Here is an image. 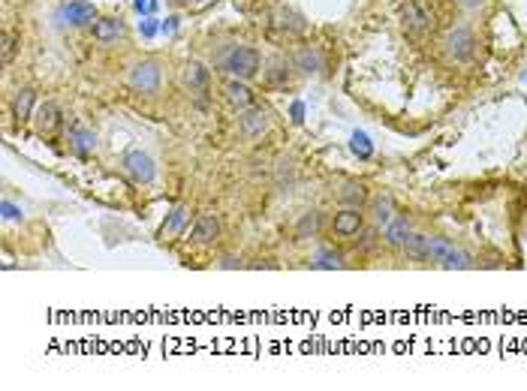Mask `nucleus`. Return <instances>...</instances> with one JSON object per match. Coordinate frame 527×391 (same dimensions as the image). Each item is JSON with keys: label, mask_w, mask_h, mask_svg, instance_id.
I'll return each mask as SVG.
<instances>
[{"label": "nucleus", "mask_w": 527, "mask_h": 391, "mask_svg": "<svg viewBox=\"0 0 527 391\" xmlns=\"http://www.w3.org/2000/svg\"><path fill=\"white\" fill-rule=\"evenodd\" d=\"M422 259H431V262H437L446 271H467V268H473V259L464 253L461 247H455L452 241H446V238H428V235H425Z\"/></svg>", "instance_id": "obj_1"}, {"label": "nucleus", "mask_w": 527, "mask_h": 391, "mask_svg": "<svg viewBox=\"0 0 527 391\" xmlns=\"http://www.w3.org/2000/svg\"><path fill=\"white\" fill-rule=\"evenodd\" d=\"M220 69L235 78H253L259 73V52L250 45H235L220 57Z\"/></svg>", "instance_id": "obj_2"}, {"label": "nucleus", "mask_w": 527, "mask_h": 391, "mask_svg": "<svg viewBox=\"0 0 527 391\" xmlns=\"http://www.w3.org/2000/svg\"><path fill=\"white\" fill-rule=\"evenodd\" d=\"M476 34L470 27H452L449 34L443 36V52H446V57L449 60H455V64H467V60H473V55H476Z\"/></svg>", "instance_id": "obj_3"}, {"label": "nucleus", "mask_w": 527, "mask_h": 391, "mask_svg": "<svg viewBox=\"0 0 527 391\" xmlns=\"http://www.w3.org/2000/svg\"><path fill=\"white\" fill-rule=\"evenodd\" d=\"M130 87L136 94H145V97H154L160 85H163V69H160L157 60H139V64L130 69Z\"/></svg>", "instance_id": "obj_4"}, {"label": "nucleus", "mask_w": 527, "mask_h": 391, "mask_svg": "<svg viewBox=\"0 0 527 391\" xmlns=\"http://www.w3.org/2000/svg\"><path fill=\"white\" fill-rule=\"evenodd\" d=\"M121 166H124V172L136 180V184H151L157 175V166H154V159H151L145 150H139V148H130L124 159H121Z\"/></svg>", "instance_id": "obj_5"}, {"label": "nucleus", "mask_w": 527, "mask_h": 391, "mask_svg": "<svg viewBox=\"0 0 527 391\" xmlns=\"http://www.w3.org/2000/svg\"><path fill=\"white\" fill-rule=\"evenodd\" d=\"M60 24H69V27H88L97 22V6L88 3V0H69V3L60 6Z\"/></svg>", "instance_id": "obj_6"}, {"label": "nucleus", "mask_w": 527, "mask_h": 391, "mask_svg": "<svg viewBox=\"0 0 527 391\" xmlns=\"http://www.w3.org/2000/svg\"><path fill=\"white\" fill-rule=\"evenodd\" d=\"M238 127H241V136L245 138H259L268 129V115L256 106H247V108H241Z\"/></svg>", "instance_id": "obj_7"}, {"label": "nucleus", "mask_w": 527, "mask_h": 391, "mask_svg": "<svg viewBox=\"0 0 527 391\" xmlns=\"http://www.w3.org/2000/svg\"><path fill=\"white\" fill-rule=\"evenodd\" d=\"M334 235H341V238H353V235H359L362 229H364V214L359 208H347V211H341V214H334Z\"/></svg>", "instance_id": "obj_8"}, {"label": "nucleus", "mask_w": 527, "mask_h": 391, "mask_svg": "<svg viewBox=\"0 0 527 391\" xmlns=\"http://www.w3.org/2000/svg\"><path fill=\"white\" fill-rule=\"evenodd\" d=\"M34 124H36V133L39 136H48V133H55L57 124H60V108L55 103H43L34 112Z\"/></svg>", "instance_id": "obj_9"}, {"label": "nucleus", "mask_w": 527, "mask_h": 391, "mask_svg": "<svg viewBox=\"0 0 527 391\" xmlns=\"http://www.w3.org/2000/svg\"><path fill=\"white\" fill-rule=\"evenodd\" d=\"M220 235V220L217 217H208V214H202L196 223H193V232H190V238H193V244H211Z\"/></svg>", "instance_id": "obj_10"}, {"label": "nucleus", "mask_w": 527, "mask_h": 391, "mask_svg": "<svg viewBox=\"0 0 527 391\" xmlns=\"http://www.w3.org/2000/svg\"><path fill=\"white\" fill-rule=\"evenodd\" d=\"M124 36V22L121 18H97L94 22V39L97 43H118Z\"/></svg>", "instance_id": "obj_11"}, {"label": "nucleus", "mask_w": 527, "mask_h": 391, "mask_svg": "<svg viewBox=\"0 0 527 391\" xmlns=\"http://www.w3.org/2000/svg\"><path fill=\"white\" fill-rule=\"evenodd\" d=\"M223 94H226V99H229V103L235 106V108L253 106V94H250V87L245 85V78H232V82H226Z\"/></svg>", "instance_id": "obj_12"}, {"label": "nucleus", "mask_w": 527, "mask_h": 391, "mask_svg": "<svg viewBox=\"0 0 527 391\" xmlns=\"http://www.w3.org/2000/svg\"><path fill=\"white\" fill-rule=\"evenodd\" d=\"M69 148H73L78 157H88L90 150L97 148V136L90 133V129H85V127L76 124L73 129H69Z\"/></svg>", "instance_id": "obj_13"}, {"label": "nucleus", "mask_w": 527, "mask_h": 391, "mask_svg": "<svg viewBox=\"0 0 527 391\" xmlns=\"http://www.w3.org/2000/svg\"><path fill=\"white\" fill-rule=\"evenodd\" d=\"M292 64H296V69H299V73H305V76L322 73V55L317 52V48H301Z\"/></svg>", "instance_id": "obj_14"}, {"label": "nucleus", "mask_w": 527, "mask_h": 391, "mask_svg": "<svg viewBox=\"0 0 527 391\" xmlns=\"http://www.w3.org/2000/svg\"><path fill=\"white\" fill-rule=\"evenodd\" d=\"M34 103H36V90L34 87H22L15 94L13 99V115L18 120H27V118H34Z\"/></svg>", "instance_id": "obj_15"}, {"label": "nucleus", "mask_w": 527, "mask_h": 391, "mask_svg": "<svg viewBox=\"0 0 527 391\" xmlns=\"http://www.w3.org/2000/svg\"><path fill=\"white\" fill-rule=\"evenodd\" d=\"M404 22H407L410 30H416V34H422V30L431 27V15L425 13V9L419 3H407L404 6Z\"/></svg>", "instance_id": "obj_16"}, {"label": "nucleus", "mask_w": 527, "mask_h": 391, "mask_svg": "<svg viewBox=\"0 0 527 391\" xmlns=\"http://www.w3.org/2000/svg\"><path fill=\"white\" fill-rule=\"evenodd\" d=\"M371 217H374V223L386 229L392 220H395V208H392V199L389 196H377L371 202Z\"/></svg>", "instance_id": "obj_17"}, {"label": "nucleus", "mask_w": 527, "mask_h": 391, "mask_svg": "<svg viewBox=\"0 0 527 391\" xmlns=\"http://www.w3.org/2000/svg\"><path fill=\"white\" fill-rule=\"evenodd\" d=\"M407 235H410V226L407 223H404V220H398V217H395L392 220V223L386 226V232H383V238H386V244L389 247H404V241H407Z\"/></svg>", "instance_id": "obj_18"}, {"label": "nucleus", "mask_w": 527, "mask_h": 391, "mask_svg": "<svg viewBox=\"0 0 527 391\" xmlns=\"http://www.w3.org/2000/svg\"><path fill=\"white\" fill-rule=\"evenodd\" d=\"M350 150H353V154H356L359 159H371V157H374V142L368 138V133L356 129V133L350 136Z\"/></svg>", "instance_id": "obj_19"}, {"label": "nucleus", "mask_w": 527, "mask_h": 391, "mask_svg": "<svg viewBox=\"0 0 527 391\" xmlns=\"http://www.w3.org/2000/svg\"><path fill=\"white\" fill-rule=\"evenodd\" d=\"M184 85L193 87V90H202V87L208 85V69L202 66V64H187V69H184Z\"/></svg>", "instance_id": "obj_20"}, {"label": "nucleus", "mask_w": 527, "mask_h": 391, "mask_svg": "<svg viewBox=\"0 0 527 391\" xmlns=\"http://www.w3.org/2000/svg\"><path fill=\"white\" fill-rule=\"evenodd\" d=\"M187 208H175L172 214L166 217V223H163V229H160V235H178L181 229H184V223H187Z\"/></svg>", "instance_id": "obj_21"}, {"label": "nucleus", "mask_w": 527, "mask_h": 391, "mask_svg": "<svg viewBox=\"0 0 527 391\" xmlns=\"http://www.w3.org/2000/svg\"><path fill=\"white\" fill-rule=\"evenodd\" d=\"M313 268L334 271V268H343V259H341V253H331V250H320L317 259H313Z\"/></svg>", "instance_id": "obj_22"}, {"label": "nucleus", "mask_w": 527, "mask_h": 391, "mask_svg": "<svg viewBox=\"0 0 527 391\" xmlns=\"http://www.w3.org/2000/svg\"><path fill=\"white\" fill-rule=\"evenodd\" d=\"M364 196H368V193H364L362 184H347V187H343V193H341V199H343V202H347L350 208H362Z\"/></svg>", "instance_id": "obj_23"}, {"label": "nucleus", "mask_w": 527, "mask_h": 391, "mask_svg": "<svg viewBox=\"0 0 527 391\" xmlns=\"http://www.w3.org/2000/svg\"><path fill=\"white\" fill-rule=\"evenodd\" d=\"M278 27L289 30V34H301L305 22H301V15H296V13H278Z\"/></svg>", "instance_id": "obj_24"}, {"label": "nucleus", "mask_w": 527, "mask_h": 391, "mask_svg": "<svg viewBox=\"0 0 527 391\" xmlns=\"http://www.w3.org/2000/svg\"><path fill=\"white\" fill-rule=\"evenodd\" d=\"M0 214H4L6 223H22V220H25V211L18 208L15 202H9V199H4V202H0Z\"/></svg>", "instance_id": "obj_25"}, {"label": "nucleus", "mask_w": 527, "mask_h": 391, "mask_svg": "<svg viewBox=\"0 0 527 391\" xmlns=\"http://www.w3.org/2000/svg\"><path fill=\"white\" fill-rule=\"evenodd\" d=\"M317 226H320V214H305L301 217V223H299V238H308V235H313L317 232Z\"/></svg>", "instance_id": "obj_26"}, {"label": "nucleus", "mask_w": 527, "mask_h": 391, "mask_svg": "<svg viewBox=\"0 0 527 391\" xmlns=\"http://www.w3.org/2000/svg\"><path fill=\"white\" fill-rule=\"evenodd\" d=\"M139 34L145 36V39L157 36V34H160V22H157L154 15H142V22H139Z\"/></svg>", "instance_id": "obj_27"}, {"label": "nucleus", "mask_w": 527, "mask_h": 391, "mask_svg": "<svg viewBox=\"0 0 527 391\" xmlns=\"http://www.w3.org/2000/svg\"><path fill=\"white\" fill-rule=\"evenodd\" d=\"M133 6H136V13L142 15H151L157 9V0H133Z\"/></svg>", "instance_id": "obj_28"}, {"label": "nucleus", "mask_w": 527, "mask_h": 391, "mask_svg": "<svg viewBox=\"0 0 527 391\" xmlns=\"http://www.w3.org/2000/svg\"><path fill=\"white\" fill-rule=\"evenodd\" d=\"M455 3H458L461 9H467V13H476V9H482L488 0H455Z\"/></svg>", "instance_id": "obj_29"}, {"label": "nucleus", "mask_w": 527, "mask_h": 391, "mask_svg": "<svg viewBox=\"0 0 527 391\" xmlns=\"http://www.w3.org/2000/svg\"><path fill=\"white\" fill-rule=\"evenodd\" d=\"M289 115H292V120H296V124H301V120H305V103H292V108H289Z\"/></svg>", "instance_id": "obj_30"}, {"label": "nucleus", "mask_w": 527, "mask_h": 391, "mask_svg": "<svg viewBox=\"0 0 527 391\" xmlns=\"http://www.w3.org/2000/svg\"><path fill=\"white\" fill-rule=\"evenodd\" d=\"M175 27H178V18L172 15V18H166V22L160 24V34H175Z\"/></svg>", "instance_id": "obj_31"}, {"label": "nucleus", "mask_w": 527, "mask_h": 391, "mask_svg": "<svg viewBox=\"0 0 527 391\" xmlns=\"http://www.w3.org/2000/svg\"><path fill=\"white\" fill-rule=\"evenodd\" d=\"M235 265H241L238 259H232V256H226V259H223V268H235Z\"/></svg>", "instance_id": "obj_32"}, {"label": "nucleus", "mask_w": 527, "mask_h": 391, "mask_svg": "<svg viewBox=\"0 0 527 391\" xmlns=\"http://www.w3.org/2000/svg\"><path fill=\"white\" fill-rule=\"evenodd\" d=\"M193 3H202V0H193Z\"/></svg>", "instance_id": "obj_33"}]
</instances>
